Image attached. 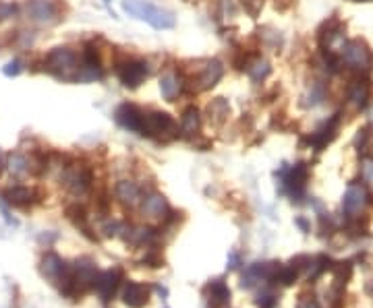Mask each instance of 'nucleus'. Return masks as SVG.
<instances>
[{
  "label": "nucleus",
  "mask_w": 373,
  "mask_h": 308,
  "mask_svg": "<svg viewBox=\"0 0 373 308\" xmlns=\"http://www.w3.org/2000/svg\"><path fill=\"white\" fill-rule=\"evenodd\" d=\"M97 267L95 261L90 257H83L75 263H67L65 273L60 277V281L56 284V288L60 290V294L69 300H79L81 296H86L88 292H92L95 288V279H97Z\"/></svg>",
  "instance_id": "1"
},
{
  "label": "nucleus",
  "mask_w": 373,
  "mask_h": 308,
  "mask_svg": "<svg viewBox=\"0 0 373 308\" xmlns=\"http://www.w3.org/2000/svg\"><path fill=\"white\" fill-rule=\"evenodd\" d=\"M44 71L58 81L79 83L81 77V60L71 48H52L44 56Z\"/></svg>",
  "instance_id": "2"
},
{
  "label": "nucleus",
  "mask_w": 373,
  "mask_h": 308,
  "mask_svg": "<svg viewBox=\"0 0 373 308\" xmlns=\"http://www.w3.org/2000/svg\"><path fill=\"white\" fill-rule=\"evenodd\" d=\"M338 58L340 64L346 66L348 71H353L355 75H365L369 77L373 73V50L372 46L367 44L361 38L348 40L340 46L338 50Z\"/></svg>",
  "instance_id": "3"
},
{
  "label": "nucleus",
  "mask_w": 373,
  "mask_h": 308,
  "mask_svg": "<svg viewBox=\"0 0 373 308\" xmlns=\"http://www.w3.org/2000/svg\"><path fill=\"white\" fill-rule=\"evenodd\" d=\"M123 10L140 21H145L154 29H172L177 25V17L172 10L156 6L147 0H123Z\"/></svg>",
  "instance_id": "4"
},
{
  "label": "nucleus",
  "mask_w": 373,
  "mask_h": 308,
  "mask_svg": "<svg viewBox=\"0 0 373 308\" xmlns=\"http://www.w3.org/2000/svg\"><path fill=\"white\" fill-rule=\"evenodd\" d=\"M141 134L156 139V141H172L179 136V125L175 122V118L166 112L160 110H151V112H143V127Z\"/></svg>",
  "instance_id": "5"
},
{
  "label": "nucleus",
  "mask_w": 373,
  "mask_h": 308,
  "mask_svg": "<svg viewBox=\"0 0 373 308\" xmlns=\"http://www.w3.org/2000/svg\"><path fill=\"white\" fill-rule=\"evenodd\" d=\"M282 192L288 195L292 201H301L307 190L309 182V166L305 162H299L294 166H282L278 172Z\"/></svg>",
  "instance_id": "6"
},
{
  "label": "nucleus",
  "mask_w": 373,
  "mask_h": 308,
  "mask_svg": "<svg viewBox=\"0 0 373 308\" xmlns=\"http://www.w3.org/2000/svg\"><path fill=\"white\" fill-rule=\"evenodd\" d=\"M23 10L25 17L40 27H52L65 19L60 0H27Z\"/></svg>",
  "instance_id": "7"
},
{
  "label": "nucleus",
  "mask_w": 373,
  "mask_h": 308,
  "mask_svg": "<svg viewBox=\"0 0 373 308\" xmlns=\"http://www.w3.org/2000/svg\"><path fill=\"white\" fill-rule=\"evenodd\" d=\"M60 180L65 184V188L75 195V197H83L90 192L93 184V174L92 168L83 162H73V164H67L62 166V174Z\"/></svg>",
  "instance_id": "8"
},
{
  "label": "nucleus",
  "mask_w": 373,
  "mask_h": 308,
  "mask_svg": "<svg viewBox=\"0 0 373 308\" xmlns=\"http://www.w3.org/2000/svg\"><path fill=\"white\" fill-rule=\"evenodd\" d=\"M114 73L118 77V81L123 83V88L127 89H137L147 79V62L141 58H133V56H125L118 58L114 62Z\"/></svg>",
  "instance_id": "9"
},
{
  "label": "nucleus",
  "mask_w": 373,
  "mask_h": 308,
  "mask_svg": "<svg viewBox=\"0 0 373 308\" xmlns=\"http://www.w3.org/2000/svg\"><path fill=\"white\" fill-rule=\"evenodd\" d=\"M372 203V192L363 182H353L342 199V211L348 220L361 218Z\"/></svg>",
  "instance_id": "10"
},
{
  "label": "nucleus",
  "mask_w": 373,
  "mask_h": 308,
  "mask_svg": "<svg viewBox=\"0 0 373 308\" xmlns=\"http://www.w3.org/2000/svg\"><path fill=\"white\" fill-rule=\"evenodd\" d=\"M340 125H342V114L330 116L322 127H318V131L311 132V134L307 136V145H309L313 151H324L327 145L338 136Z\"/></svg>",
  "instance_id": "11"
},
{
  "label": "nucleus",
  "mask_w": 373,
  "mask_h": 308,
  "mask_svg": "<svg viewBox=\"0 0 373 308\" xmlns=\"http://www.w3.org/2000/svg\"><path fill=\"white\" fill-rule=\"evenodd\" d=\"M2 199L6 205L17 207V209H27L32 205H36L40 201V190L32 188V186H23V184H15L2 190Z\"/></svg>",
  "instance_id": "12"
},
{
  "label": "nucleus",
  "mask_w": 373,
  "mask_h": 308,
  "mask_svg": "<svg viewBox=\"0 0 373 308\" xmlns=\"http://www.w3.org/2000/svg\"><path fill=\"white\" fill-rule=\"evenodd\" d=\"M222 77H224V62H222V60H218V58L208 60V62L201 66V71H199L197 79L193 81L195 91H208V89L216 88V85L220 83V79H222Z\"/></svg>",
  "instance_id": "13"
},
{
  "label": "nucleus",
  "mask_w": 373,
  "mask_h": 308,
  "mask_svg": "<svg viewBox=\"0 0 373 308\" xmlns=\"http://www.w3.org/2000/svg\"><path fill=\"white\" fill-rule=\"evenodd\" d=\"M121 281H123V271L121 269H108V271L97 273L93 290L100 294L102 302H110L116 296V292L121 288Z\"/></svg>",
  "instance_id": "14"
},
{
  "label": "nucleus",
  "mask_w": 373,
  "mask_h": 308,
  "mask_svg": "<svg viewBox=\"0 0 373 308\" xmlns=\"http://www.w3.org/2000/svg\"><path fill=\"white\" fill-rule=\"evenodd\" d=\"M344 31H346V25L340 21L338 15L327 17L326 21L318 27V46H320V50H332L334 42L340 40Z\"/></svg>",
  "instance_id": "15"
},
{
  "label": "nucleus",
  "mask_w": 373,
  "mask_h": 308,
  "mask_svg": "<svg viewBox=\"0 0 373 308\" xmlns=\"http://www.w3.org/2000/svg\"><path fill=\"white\" fill-rule=\"evenodd\" d=\"M372 95V81L365 75H357L346 91V102L348 106H353V110H363L369 102Z\"/></svg>",
  "instance_id": "16"
},
{
  "label": "nucleus",
  "mask_w": 373,
  "mask_h": 308,
  "mask_svg": "<svg viewBox=\"0 0 373 308\" xmlns=\"http://www.w3.org/2000/svg\"><path fill=\"white\" fill-rule=\"evenodd\" d=\"M114 118H116V122H118L125 131L141 134V127H143V110H141L140 106L125 102V104H121V106L116 108Z\"/></svg>",
  "instance_id": "17"
},
{
  "label": "nucleus",
  "mask_w": 373,
  "mask_h": 308,
  "mask_svg": "<svg viewBox=\"0 0 373 308\" xmlns=\"http://www.w3.org/2000/svg\"><path fill=\"white\" fill-rule=\"evenodd\" d=\"M170 205L166 201V197L162 192H149L141 199V214L147 216L149 220L164 221L170 214Z\"/></svg>",
  "instance_id": "18"
},
{
  "label": "nucleus",
  "mask_w": 373,
  "mask_h": 308,
  "mask_svg": "<svg viewBox=\"0 0 373 308\" xmlns=\"http://www.w3.org/2000/svg\"><path fill=\"white\" fill-rule=\"evenodd\" d=\"M149 294H151V288H149V286L129 279V281L123 286L121 298H123V302L129 308H143L147 307V302H149Z\"/></svg>",
  "instance_id": "19"
},
{
  "label": "nucleus",
  "mask_w": 373,
  "mask_h": 308,
  "mask_svg": "<svg viewBox=\"0 0 373 308\" xmlns=\"http://www.w3.org/2000/svg\"><path fill=\"white\" fill-rule=\"evenodd\" d=\"M114 197L123 207H137L141 203V186L135 180H118L114 186Z\"/></svg>",
  "instance_id": "20"
},
{
  "label": "nucleus",
  "mask_w": 373,
  "mask_h": 308,
  "mask_svg": "<svg viewBox=\"0 0 373 308\" xmlns=\"http://www.w3.org/2000/svg\"><path fill=\"white\" fill-rule=\"evenodd\" d=\"M205 296L210 308H226L231 304V288L226 286L224 279H214L205 286Z\"/></svg>",
  "instance_id": "21"
},
{
  "label": "nucleus",
  "mask_w": 373,
  "mask_h": 308,
  "mask_svg": "<svg viewBox=\"0 0 373 308\" xmlns=\"http://www.w3.org/2000/svg\"><path fill=\"white\" fill-rule=\"evenodd\" d=\"M183 89H185V79L181 77V73L166 71L160 77V93L166 102H177V97L183 93Z\"/></svg>",
  "instance_id": "22"
},
{
  "label": "nucleus",
  "mask_w": 373,
  "mask_h": 308,
  "mask_svg": "<svg viewBox=\"0 0 373 308\" xmlns=\"http://www.w3.org/2000/svg\"><path fill=\"white\" fill-rule=\"evenodd\" d=\"M65 267H67V263L56 253H46L40 261V273L52 286H56L60 281L62 273H65Z\"/></svg>",
  "instance_id": "23"
},
{
  "label": "nucleus",
  "mask_w": 373,
  "mask_h": 308,
  "mask_svg": "<svg viewBox=\"0 0 373 308\" xmlns=\"http://www.w3.org/2000/svg\"><path fill=\"white\" fill-rule=\"evenodd\" d=\"M243 69L247 71V75L251 77L253 83H264V81L272 75V66H270V62H268L262 54L249 56Z\"/></svg>",
  "instance_id": "24"
},
{
  "label": "nucleus",
  "mask_w": 373,
  "mask_h": 308,
  "mask_svg": "<svg viewBox=\"0 0 373 308\" xmlns=\"http://www.w3.org/2000/svg\"><path fill=\"white\" fill-rule=\"evenodd\" d=\"M65 214H67V218H69V221H71L75 227H79V232H83L90 240H95V236L92 234V227H90V223H88V211H86L83 205L73 203V205L67 207Z\"/></svg>",
  "instance_id": "25"
},
{
  "label": "nucleus",
  "mask_w": 373,
  "mask_h": 308,
  "mask_svg": "<svg viewBox=\"0 0 373 308\" xmlns=\"http://www.w3.org/2000/svg\"><path fill=\"white\" fill-rule=\"evenodd\" d=\"M127 242H131L133 246H154V242L158 240V230L145 225V227H131L125 236Z\"/></svg>",
  "instance_id": "26"
},
{
  "label": "nucleus",
  "mask_w": 373,
  "mask_h": 308,
  "mask_svg": "<svg viewBox=\"0 0 373 308\" xmlns=\"http://www.w3.org/2000/svg\"><path fill=\"white\" fill-rule=\"evenodd\" d=\"M6 170L15 178H25L32 174L29 168V155L21 153V151H13L6 155Z\"/></svg>",
  "instance_id": "27"
},
{
  "label": "nucleus",
  "mask_w": 373,
  "mask_h": 308,
  "mask_svg": "<svg viewBox=\"0 0 373 308\" xmlns=\"http://www.w3.org/2000/svg\"><path fill=\"white\" fill-rule=\"evenodd\" d=\"M205 114H208V118H210L212 125H224L226 118L231 116V104H229V99H224V97L212 99L208 104V108H205Z\"/></svg>",
  "instance_id": "28"
},
{
  "label": "nucleus",
  "mask_w": 373,
  "mask_h": 308,
  "mask_svg": "<svg viewBox=\"0 0 373 308\" xmlns=\"http://www.w3.org/2000/svg\"><path fill=\"white\" fill-rule=\"evenodd\" d=\"M199 129H201V114L195 106H189L181 118V132L185 136H195Z\"/></svg>",
  "instance_id": "29"
},
{
  "label": "nucleus",
  "mask_w": 373,
  "mask_h": 308,
  "mask_svg": "<svg viewBox=\"0 0 373 308\" xmlns=\"http://www.w3.org/2000/svg\"><path fill=\"white\" fill-rule=\"evenodd\" d=\"M299 273H301V271L292 263L284 265V267L280 265L278 273H276V277H274V284H280V286H284V288H286V286H292V284L299 279ZM274 284H272V286H274Z\"/></svg>",
  "instance_id": "30"
},
{
  "label": "nucleus",
  "mask_w": 373,
  "mask_h": 308,
  "mask_svg": "<svg viewBox=\"0 0 373 308\" xmlns=\"http://www.w3.org/2000/svg\"><path fill=\"white\" fill-rule=\"evenodd\" d=\"M259 40H262L266 46H270L272 50L282 48V36H280V31H272L270 27L259 29Z\"/></svg>",
  "instance_id": "31"
},
{
  "label": "nucleus",
  "mask_w": 373,
  "mask_h": 308,
  "mask_svg": "<svg viewBox=\"0 0 373 308\" xmlns=\"http://www.w3.org/2000/svg\"><path fill=\"white\" fill-rule=\"evenodd\" d=\"M141 263L151 267V269H158V267H164V257H162V253L156 246H147V253H145Z\"/></svg>",
  "instance_id": "32"
},
{
  "label": "nucleus",
  "mask_w": 373,
  "mask_h": 308,
  "mask_svg": "<svg viewBox=\"0 0 373 308\" xmlns=\"http://www.w3.org/2000/svg\"><path fill=\"white\" fill-rule=\"evenodd\" d=\"M361 178L363 184L367 188H373V158L372 155H363L361 158Z\"/></svg>",
  "instance_id": "33"
},
{
  "label": "nucleus",
  "mask_w": 373,
  "mask_h": 308,
  "mask_svg": "<svg viewBox=\"0 0 373 308\" xmlns=\"http://www.w3.org/2000/svg\"><path fill=\"white\" fill-rule=\"evenodd\" d=\"M240 4H243L245 13L251 19H257L259 13H262V8H264V4H266V0H240Z\"/></svg>",
  "instance_id": "34"
},
{
  "label": "nucleus",
  "mask_w": 373,
  "mask_h": 308,
  "mask_svg": "<svg viewBox=\"0 0 373 308\" xmlns=\"http://www.w3.org/2000/svg\"><path fill=\"white\" fill-rule=\"evenodd\" d=\"M278 304V294L272 290H266L257 296V307L259 308H276Z\"/></svg>",
  "instance_id": "35"
},
{
  "label": "nucleus",
  "mask_w": 373,
  "mask_h": 308,
  "mask_svg": "<svg viewBox=\"0 0 373 308\" xmlns=\"http://www.w3.org/2000/svg\"><path fill=\"white\" fill-rule=\"evenodd\" d=\"M309 102H307V106H318V104H322L324 102V97H326V91H324V85L322 83H316L313 89L309 91Z\"/></svg>",
  "instance_id": "36"
},
{
  "label": "nucleus",
  "mask_w": 373,
  "mask_h": 308,
  "mask_svg": "<svg viewBox=\"0 0 373 308\" xmlns=\"http://www.w3.org/2000/svg\"><path fill=\"white\" fill-rule=\"evenodd\" d=\"M21 71H23V62H21L19 58H13V60L6 62V66L2 69V73H4L6 77H17Z\"/></svg>",
  "instance_id": "37"
},
{
  "label": "nucleus",
  "mask_w": 373,
  "mask_h": 308,
  "mask_svg": "<svg viewBox=\"0 0 373 308\" xmlns=\"http://www.w3.org/2000/svg\"><path fill=\"white\" fill-rule=\"evenodd\" d=\"M372 136V132H369V127H365V129H359L357 132V136H355V147L361 151V149H365L367 147V139Z\"/></svg>",
  "instance_id": "38"
},
{
  "label": "nucleus",
  "mask_w": 373,
  "mask_h": 308,
  "mask_svg": "<svg viewBox=\"0 0 373 308\" xmlns=\"http://www.w3.org/2000/svg\"><path fill=\"white\" fill-rule=\"evenodd\" d=\"M17 13V4H13V2H4V0H0V21H4V19H8V17H13Z\"/></svg>",
  "instance_id": "39"
},
{
  "label": "nucleus",
  "mask_w": 373,
  "mask_h": 308,
  "mask_svg": "<svg viewBox=\"0 0 373 308\" xmlns=\"http://www.w3.org/2000/svg\"><path fill=\"white\" fill-rule=\"evenodd\" d=\"M299 308H324V307L318 302V298H316V296H301V300H299Z\"/></svg>",
  "instance_id": "40"
},
{
  "label": "nucleus",
  "mask_w": 373,
  "mask_h": 308,
  "mask_svg": "<svg viewBox=\"0 0 373 308\" xmlns=\"http://www.w3.org/2000/svg\"><path fill=\"white\" fill-rule=\"evenodd\" d=\"M0 214L4 216V220H6V223H8V225H17V221L11 218V211L6 209V205H4L2 201H0Z\"/></svg>",
  "instance_id": "41"
},
{
  "label": "nucleus",
  "mask_w": 373,
  "mask_h": 308,
  "mask_svg": "<svg viewBox=\"0 0 373 308\" xmlns=\"http://www.w3.org/2000/svg\"><path fill=\"white\" fill-rule=\"evenodd\" d=\"M240 267V257L236 253H231L229 255V269H238Z\"/></svg>",
  "instance_id": "42"
},
{
  "label": "nucleus",
  "mask_w": 373,
  "mask_h": 308,
  "mask_svg": "<svg viewBox=\"0 0 373 308\" xmlns=\"http://www.w3.org/2000/svg\"><path fill=\"white\" fill-rule=\"evenodd\" d=\"M297 223L301 225V230H303V232H309V225H307V221L303 220V218H299V220H297Z\"/></svg>",
  "instance_id": "43"
},
{
  "label": "nucleus",
  "mask_w": 373,
  "mask_h": 308,
  "mask_svg": "<svg viewBox=\"0 0 373 308\" xmlns=\"http://www.w3.org/2000/svg\"><path fill=\"white\" fill-rule=\"evenodd\" d=\"M369 122L373 125V106H372V110H369Z\"/></svg>",
  "instance_id": "44"
},
{
  "label": "nucleus",
  "mask_w": 373,
  "mask_h": 308,
  "mask_svg": "<svg viewBox=\"0 0 373 308\" xmlns=\"http://www.w3.org/2000/svg\"><path fill=\"white\" fill-rule=\"evenodd\" d=\"M104 2H106V4H108V2H110V0H104Z\"/></svg>",
  "instance_id": "45"
}]
</instances>
